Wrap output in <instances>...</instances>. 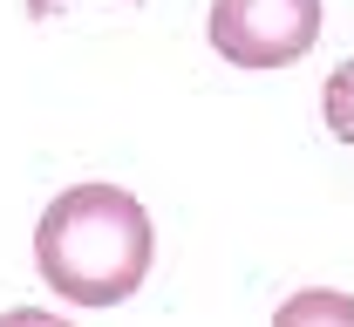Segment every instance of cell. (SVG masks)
<instances>
[{
	"instance_id": "1",
	"label": "cell",
	"mask_w": 354,
	"mask_h": 327,
	"mask_svg": "<svg viewBox=\"0 0 354 327\" xmlns=\"http://www.w3.org/2000/svg\"><path fill=\"white\" fill-rule=\"evenodd\" d=\"M157 232L123 185H68L35 225V266L68 307H123L150 280Z\"/></svg>"
},
{
	"instance_id": "4",
	"label": "cell",
	"mask_w": 354,
	"mask_h": 327,
	"mask_svg": "<svg viewBox=\"0 0 354 327\" xmlns=\"http://www.w3.org/2000/svg\"><path fill=\"white\" fill-rule=\"evenodd\" d=\"M320 116H327V130L341 143H354V55L327 75V89H320Z\"/></svg>"
},
{
	"instance_id": "2",
	"label": "cell",
	"mask_w": 354,
	"mask_h": 327,
	"mask_svg": "<svg viewBox=\"0 0 354 327\" xmlns=\"http://www.w3.org/2000/svg\"><path fill=\"white\" fill-rule=\"evenodd\" d=\"M320 41V0H212V48L232 68H293Z\"/></svg>"
},
{
	"instance_id": "3",
	"label": "cell",
	"mask_w": 354,
	"mask_h": 327,
	"mask_svg": "<svg viewBox=\"0 0 354 327\" xmlns=\"http://www.w3.org/2000/svg\"><path fill=\"white\" fill-rule=\"evenodd\" d=\"M307 321H348L354 327V300L348 293H293V300L272 314V327H307Z\"/></svg>"
},
{
	"instance_id": "5",
	"label": "cell",
	"mask_w": 354,
	"mask_h": 327,
	"mask_svg": "<svg viewBox=\"0 0 354 327\" xmlns=\"http://www.w3.org/2000/svg\"><path fill=\"white\" fill-rule=\"evenodd\" d=\"M130 7H136V0H130ZM35 14H55V0H35Z\"/></svg>"
}]
</instances>
